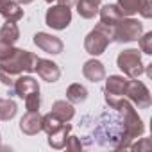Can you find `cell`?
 Masks as SVG:
<instances>
[{
	"label": "cell",
	"mask_w": 152,
	"mask_h": 152,
	"mask_svg": "<svg viewBox=\"0 0 152 152\" xmlns=\"http://www.w3.org/2000/svg\"><path fill=\"white\" fill-rule=\"evenodd\" d=\"M70 131H72V125L64 124L61 129H57V131H54L52 134H48V145H50L52 148H64V145H66V141H68Z\"/></svg>",
	"instance_id": "13"
},
{
	"label": "cell",
	"mask_w": 152,
	"mask_h": 152,
	"mask_svg": "<svg viewBox=\"0 0 152 152\" xmlns=\"http://www.w3.org/2000/svg\"><path fill=\"white\" fill-rule=\"evenodd\" d=\"M45 22H47L48 27H52V29H56V31H63V29H66V27L70 25V22H72V11H70V7L57 4V6H54V7H50V9L47 11Z\"/></svg>",
	"instance_id": "6"
},
{
	"label": "cell",
	"mask_w": 152,
	"mask_h": 152,
	"mask_svg": "<svg viewBox=\"0 0 152 152\" xmlns=\"http://www.w3.org/2000/svg\"><path fill=\"white\" fill-rule=\"evenodd\" d=\"M77 0H57V4L59 6H66V7H70V6H73Z\"/></svg>",
	"instance_id": "27"
},
{
	"label": "cell",
	"mask_w": 152,
	"mask_h": 152,
	"mask_svg": "<svg viewBox=\"0 0 152 152\" xmlns=\"http://www.w3.org/2000/svg\"><path fill=\"white\" fill-rule=\"evenodd\" d=\"M41 118H43V116H39L38 111H27L25 116L20 120V129H22V132H23V134H29V136L39 132V131H41Z\"/></svg>",
	"instance_id": "9"
},
{
	"label": "cell",
	"mask_w": 152,
	"mask_h": 152,
	"mask_svg": "<svg viewBox=\"0 0 152 152\" xmlns=\"http://www.w3.org/2000/svg\"><path fill=\"white\" fill-rule=\"evenodd\" d=\"M36 63H38V56H34L29 50L16 48L11 57L2 61V66H0V81L6 86H13L18 75H22L23 72H34Z\"/></svg>",
	"instance_id": "1"
},
{
	"label": "cell",
	"mask_w": 152,
	"mask_h": 152,
	"mask_svg": "<svg viewBox=\"0 0 152 152\" xmlns=\"http://www.w3.org/2000/svg\"><path fill=\"white\" fill-rule=\"evenodd\" d=\"M66 99L70 102H73V104H81V102H84L88 99V91H86V88L83 84L75 83L66 90Z\"/></svg>",
	"instance_id": "19"
},
{
	"label": "cell",
	"mask_w": 152,
	"mask_h": 152,
	"mask_svg": "<svg viewBox=\"0 0 152 152\" xmlns=\"http://www.w3.org/2000/svg\"><path fill=\"white\" fill-rule=\"evenodd\" d=\"M83 73H84V77L88 81H91V83H99V81H102L106 77V70H104L102 63L97 61V59L86 61L84 66H83Z\"/></svg>",
	"instance_id": "10"
},
{
	"label": "cell",
	"mask_w": 152,
	"mask_h": 152,
	"mask_svg": "<svg viewBox=\"0 0 152 152\" xmlns=\"http://www.w3.org/2000/svg\"><path fill=\"white\" fill-rule=\"evenodd\" d=\"M34 43L38 48H41L47 54H61L63 52V41L47 32H38L34 36Z\"/></svg>",
	"instance_id": "7"
},
{
	"label": "cell",
	"mask_w": 152,
	"mask_h": 152,
	"mask_svg": "<svg viewBox=\"0 0 152 152\" xmlns=\"http://www.w3.org/2000/svg\"><path fill=\"white\" fill-rule=\"evenodd\" d=\"M75 4H77V13H79L83 18L90 20V18H93V16L99 13L100 0H77Z\"/></svg>",
	"instance_id": "15"
},
{
	"label": "cell",
	"mask_w": 152,
	"mask_h": 152,
	"mask_svg": "<svg viewBox=\"0 0 152 152\" xmlns=\"http://www.w3.org/2000/svg\"><path fill=\"white\" fill-rule=\"evenodd\" d=\"M45 2H48V4H52V2H54V0H45Z\"/></svg>",
	"instance_id": "30"
},
{
	"label": "cell",
	"mask_w": 152,
	"mask_h": 152,
	"mask_svg": "<svg viewBox=\"0 0 152 152\" xmlns=\"http://www.w3.org/2000/svg\"><path fill=\"white\" fill-rule=\"evenodd\" d=\"M113 41V27L106 23H99L84 39V48L91 56H100L104 54L106 47Z\"/></svg>",
	"instance_id": "2"
},
{
	"label": "cell",
	"mask_w": 152,
	"mask_h": 152,
	"mask_svg": "<svg viewBox=\"0 0 152 152\" xmlns=\"http://www.w3.org/2000/svg\"><path fill=\"white\" fill-rule=\"evenodd\" d=\"M124 97H127L131 102H134L140 109H147V107L152 104V99H150V93H148L147 86H145L141 81H138V79L127 81Z\"/></svg>",
	"instance_id": "5"
},
{
	"label": "cell",
	"mask_w": 152,
	"mask_h": 152,
	"mask_svg": "<svg viewBox=\"0 0 152 152\" xmlns=\"http://www.w3.org/2000/svg\"><path fill=\"white\" fill-rule=\"evenodd\" d=\"M140 48L145 52V54H152V32H147L143 38L140 36Z\"/></svg>",
	"instance_id": "23"
},
{
	"label": "cell",
	"mask_w": 152,
	"mask_h": 152,
	"mask_svg": "<svg viewBox=\"0 0 152 152\" xmlns=\"http://www.w3.org/2000/svg\"><path fill=\"white\" fill-rule=\"evenodd\" d=\"M0 15L9 22H18L23 16V9L20 7L18 2H15V0H7V4L0 9Z\"/></svg>",
	"instance_id": "18"
},
{
	"label": "cell",
	"mask_w": 152,
	"mask_h": 152,
	"mask_svg": "<svg viewBox=\"0 0 152 152\" xmlns=\"http://www.w3.org/2000/svg\"><path fill=\"white\" fill-rule=\"evenodd\" d=\"M23 100H25L27 111H38L39 109V91H34V93L27 95Z\"/></svg>",
	"instance_id": "22"
},
{
	"label": "cell",
	"mask_w": 152,
	"mask_h": 152,
	"mask_svg": "<svg viewBox=\"0 0 152 152\" xmlns=\"http://www.w3.org/2000/svg\"><path fill=\"white\" fill-rule=\"evenodd\" d=\"M125 84H127V79L120 77V75H111V77L106 81V97L122 99L124 91H125Z\"/></svg>",
	"instance_id": "11"
},
{
	"label": "cell",
	"mask_w": 152,
	"mask_h": 152,
	"mask_svg": "<svg viewBox=\"0 0 152 152\" xmlns=\"http://www.w3.org/2000/svg\"><path fill=\"white\" fill-rule=\"evenodd\" d=\"M16 48H13V45H7L4 41H0V61H6L7 57H11L15 54Z\"/></svg>",
	"instance_id": "24"
},
{
	"label": "cell",
	"mask_w": 152,
	"mask_h": 152,
	"mask_svg": "<svg viewBox=\"0 0 152 152\" xmlns=\"http://www.w3.org/2000/svg\"><path fill=\"white\" fill-rule=\"evenodd\" d=\"M6 4H7V0H0V9H2V7H4Z\"/></svg>",
	"instance_id": "29"
},
{
	"label": "cell",
	"mask_w": 152,
	"mask_h": 152,
	"mask_svg": "<svg viewBox=\"0 0 152 152\" xmlns=\"http://www.w3.org/2000/svg\"><path fill=\"white\" fill-rule=\"evenodd\" d=\"M15 91L20 99H25L27 95L34 93V91H39V86L38 83L32 79V77H23V75H18L16 81H15Z\"/></svg>",
	"instance_id": "12"
},
{
	"label": "cell",
	"mask_w": 152,
	"mask_h": 152,
	"mask_svg": "<svg viewBox=\"0 0 152 152\" xmlns=\"http://www.w3.org/2000/svg\"><path fill=\"white\" fill-rule=\"evenodd\" d=\"M99 11H100V23H106V25H115L124 16L116 4H107Z\"/></svg>",
	"instance_id": "16"
},
{
	"label": "cell",
	"mask_w": 152,
	"mask_h": 152,
	"mask_svg": "<svg viewBox=\"0 0 152 152\" xmlns=\"http://www.w3.org/2000/svg\"><path fill=\"white\" fill-rule=\"evenodd\" d=\"M143 2H145V0H118L116 6H118L120 13L124 16H131V15H134V13H138L141 9Z\"/></svg>",
	"instance_id": "20"
},
{
	"label": "cell",
	"mask_w": 152,
	"mask_h": 152,
	"mask_svg": "<svg viewBox=\"0 0 152 152\" xmlns=\"http://www.w3.org/2000/svg\"><path fill=\"white\" fill-rule=\"evenodd\" d=\"M118 68L131 79H138V75L143 73V63H141V56L136 48H129V50H124L118 59Z\"/></svg>",
	"instance_id": "4"
},
{
	"label": "cell",
	"mask_w": 152,
	"mask_h": 152,
	"mask_svg": "<svg viewBox=\"0 0 152 152\" xmlns=\"http://www.w3.org/2000/svg\"><path fill=\"white\" fill-rule=\"evenodd\" d=\"M16 115V104L9 99H0V120H11Z\"/></svg>",
	"instance_id": "21"
},
{
	"label": "cell",
	"mask_w": 152,
	"mask_h": 152,
	"mask_svg": "<svg viewBox=\"0 0 152 152\" xmlns=\"http://www.w3.org/2000/svg\"><path fill=\"white\" fill-rule=\"evenodd\" d=\"M15 2H18V4H31L32 0H15Z\"/></svg>",
	"instance_id": "28"
},
{
	"label": "cell",
	"mask_w": 152,
	"mask_h": 152,
	"mask_svg": "<svg viewBox=\"0 0 152 152\" xmlns=\"http://www.w3.org/2000/svg\"><path fill=\"white\" fill-rule=\"evenodd\" d=\"M34 72H38V75L47 81V83H56L59 77H61V70L56 63L48 61V59H39L38 57V63H36V68Z\"/></svg>",
	"instance_id": "8"
},
{
	"label": "cell",
	"mask_w": 152,
	"mask_h": 152,
	"mask_svg": "<svg viewBox=\"0 0 152 152\" xmlns=\"http://www.w3.org/2000/svg\"><path fill=\"white\" fill-rule=\"evenodd\" d=\"M54 116H57L61 122H70L72 118H73V115H75V111H73V106L72 104H68L66 100H57L54 106H52V111H50Z\"/></svg>",
	"instance_id": "14"
},
{
	"label": "cell",
	"mask_w": 152,
	"mask_h": 152,
	"mask_svg": "<svg viewBox=\"0 0 152 152\" xmlns=\"http://www.w3.org/2000/svg\"><path fill=\"white\" fill-rule=\"evenodd\" d=\"M143 18H150L152 16V2H150V0H145V2H143V6H141V9L138 11Z\"/></svg>",
	"instance_id": "25"
},
{
	"label": "cell",
	"mask_w": 152,
	"mask_h": 152,
	"mask_svg": "<svg viewBox=\"0 0 152 152\" xmlns=\"http://www.w3.org/2000/svg\"><path fill=\"white\" fill-rule=\"evenodd\" d=\"M20 38V31H18V25L15 22H6L0 29V41H4L7 45H13L16 43V39Z\"/></svg>",
	"instance_id": "17"
},
{
	"label": "cell",
	"mask_w": 152,
	"mask_h": 152,
	"mask_svg": "<svg viewBox=\"0 0 152 152\" xmlns=\"http://www.w3.org/2000/svg\"><path fill=\"white\" fill-rule=\"evenodd\" d=\"M66 150H81V143L77 141V138L75 136H68V141L64 145Z\"/></svg>",
	"instance_id": "26"
},
{
	"label": "cell",
	"mask_w": 152,
	"mask_h": 152,
	"mask_svg": "<svg viewBox=\"0 0 152 152\" xmlns=\"http://www.w3.org/2000/svg\"><path fill=\"white\" fill-rule=\"evenodd\" d=\"M113 27V39L115 41H120V43H125V41H134L141 36L143 32V27L138 20L134 18H125L122 16Z\"/></svg>",
	"instance_id": "3"
}]
</instances>
